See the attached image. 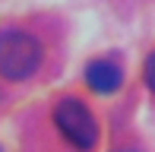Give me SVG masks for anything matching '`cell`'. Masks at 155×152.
<instances>
[{
	"label": "cell",
	"instance_id": "obj_3",
	"mask_svg": "<svg viewBox=\"0 0 155 152\" xmlns=\"http://www.w3.org/2000/svg\"><path fill=\"white\" fill-rule=\"evenodd\" d=\"M86 82L95 89L98 95H111L120 89L124 82V73L117 64H111V60H92V64L86 67Z\"/></svg>",
	"mask_w": 155,
	"mask_h": 152
},
{
	"label": "cell",
	"instance_id": "obj_1",
	"mask_svg": "<svg viewBox=\"0 0 155 152\" xmlns=\"http://www.w3.org/2000/svg\"><path fill=\"white\" fill-rule=\"evenodd\" d=\"M41 64V45L29 32L3 29L0 32V76L6 79H25Z\"/></svg>",
	"mask_w": 155,
	"mask_h": 152
},
{
	"label": "cell",
	"instance_id": "obj_2",
	"mask_svg": "<svg viewBox=\"0 0 155 152\" xmlns=\"http://www.w3.org/2000/svg\"><path fill=\"white\" fill-rule=\"evenodd\" d=\"M54 124L76 149H92L98 143V124L79 98H60L54 108Z\"/></svg>",
	"mask_w": 155,
	"mask_h": 152
},
{
	"label": "cell",
	"instance_id": "obj_5",
	"mask_svg": "<svg viewBox=\"0 0 155 152\" xmlns=\"http://www.w3.org/2000/svg\"><path fill=\"white\" fill-rule=\"evenodd\" d=\"M117 152H136V149H117Z\"/></svg>",
	"mask_w": 155,
	"mask_h": 152
},
{
	"label": "cell",
	"instance_id": "obj_4",
	"mask_svg": "<svg viewBox=\"0 0 155 152\" xmlns=\"http://www.w3.org/2000/svg\"><path fill=\"white\" fill-rule=\"evenodd\" d=\"M143 73H146V86H149L152 92H155V54H152L149 60H146V70H143Z\"/></svg>",
	"mask_w": 155,
	"mask_h": 152
}]
</instances>
